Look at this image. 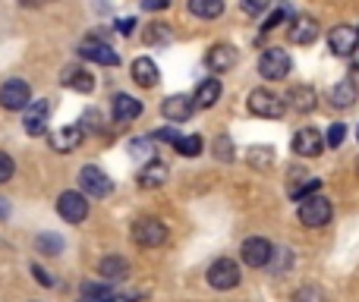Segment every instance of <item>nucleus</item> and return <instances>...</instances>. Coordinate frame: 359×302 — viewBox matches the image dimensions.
I'll return each mask as SVG.
<instances>
[{
    "label": "nucleus",
    "mask_w": 359,
    "mask_h": 302,
    "mask_svg": "<svg viewBox=\"0 0 359 302\" xmlns=\"http://www.w3.org/2000/svg\"><path fill=\"white\" fill-rule=\"evenodd\" d=\"M133 242H136L139 249L164 246V242H168V227H164V221H158V217H139V221L133 224Z\"/></svg>",
    "instance_id": "obj_1"
},
{
    "label": "nucleus",
    "mask_w": 359,
    "mask_h": 302,
    "mask_svg": "<svg viewBox=\"0 0 359 302\" xmlns=\"http://www.w3.org/2000/svg\"><path fill=\"white\" fill-rule=\"evenodd\" d=\"M331 214H334L331 202L325 195H318V192L299 202V224H303V227H312V230L325 227V224L331 221Z\"/></svg>",
    "instance_id": "obj_2"
},
{
    "label": "nucleus",
    "mask_w": 359,
    "mask_h": 302,
    "mask_svg": "<svg viewBox=\"0 0 359 302\" xmlns=\"http://www.w3.org/2000/svg\"><path fill=\"white\" fill-rule=\"evenodd\" d=\"M0 107L4 111H29L32 107V88L25 79H6L0 85Z\"/></svg>",
    "instance_id": "obj_3"
},
{
    "label": "nucleus",
    "mask_w": 359,
    "mask_h": 302,
    "mask_svg": "<svg viewBox=\"0 0 359 302\" xmlns=\"http://www.w3.org/2000/svg\"><path fill=\"white\" fill-rule=\"evenodd\" d=\"M290 67H293L290 54H287L284 48H268V50H262V57H259V73L271 82L287 79V76H290Z\"/></svg>",
    "instance_id": "obj_4"
},
{
    "label": "nucleus",
    "mask_w": 359,
    "mask_h": 302,
    "mask_svg": "<svg viewBox=\"0 0 359 302\" xmlns=\"http://www.w3.org/2000/svg\"><path fill=\"white\" fill-rule=\"evenodd\" d=\"M249 114H255V117H265V120H278L284 117V98H278L274 92H268V88H255L252 95H249Z\"/></svg>",
    "instance_id": "obj_5"
},
{
    "label": "nucleus",
    "mask_w": 359,
    "mask_h": 302,
    "mask_svg": "<svg viewBox=\"0 0 359 302\" xmlns=\"http://www.w3.org/2000/svg\"><path fill=\"white\" fill-rule=\"evenodd\" d=\"M57 214H60L67 224H82L88 217V198H86V192L67 189L60 198H57Z\"/></svg>",
    "instance_id": "obj_6"
},
{
    "label": "nucleus",
    "mask_w": 359,
    "mask_h": 302,
    "mask_svg": "<svg viewBox=\"0 0 359 302\" xmlns=\"http://www.w3.org/2000/svg\"><path fill=\"white\" fill-rule=\"evenodd\" d=\"M79 186H82V192L92 195V198H104V195H111V189H114L111 177H107L101 167H95V164H86L79 170Z\"/></svg>",
    "instance_id": "obj_7"
},
{
    "label": "nucleus",
    "mask_w": 359,
    "mask_h": 302,
    "mask_svg": "<svg viewBox=\"0 0 359 302\" xmlns=\"http://www.w3.org/2000/svg\"><path fill=\"white\" fill-rule=\"evenodd\" d=\"M240 265L230 259H217L211 261L208 268V284L215 287V290H233V287H240Z\"/></svg>",
    "instance_id": "obj_8"
},
{
    "label": "nucleus",
    "mask_w": 359,
    "mask_h": 302,
    "mask_svg": "<svg viewBox=\"0 0 359 302\" xmlns=\"http://www.w3.org/2000/svg\"><path fill=\"white\" fill-rule=\"evenodd\" d=\"M274 252H278V249H274L268 240H262V236H249V240L243 242V249H240L246 268H268L271 265V259H274Z\"/></svg>",
    "instance_id": "obj_9"
},
{
    "label": "nucleus",
    "mask_w": 359,
    "mask_h": 302,
    "mask_svg": "<svg viewBox=\"0 0 359 302\" xmlns=\"http://www.w3.org/2000/svg\"><path fill=\"white\" fill-rule=\"evenodd\" d=\"M328 48H331V54H337V57H353L359 48V32L353 25H334L328 35Z\"/></svg>",
    "instance_id": "obj_10"
},
{
    "label": "nucleus",
    "mask_w": 359,
    "mask_h": 302,
    "mask_svg": "<svg viewBox=\"0 0 359 302\" xmlns=\"http://www.w3.org/2000/svg\"><path fill=\"white\" fill-rule=\"evenodd\" d=\"M236 60H240V50H236L233 44H215V48L205 54V67H208L211 73H227V69L236 67Z\"/></svg>",
    "instance_id": "obj_11"
},
{
    "label": "nucleus",
    "mask_w": 359,
    "mask_h": 302,
    "mask_svg": "<svg viewBox=\"0 0 359 302\" xmlns=\"http://www.w3.org/2000/svg\"><path fill=\"white\" fill-rule=\"evenodd\" d=\"M192 111H196V98H189V95H168L161 104V114L170 123H186L192 117Z\"/></svg>",
    "instance_id": "obj_12"
},
{
    "label": "nucleus",
    "mask_w": 359,
    "mask_h": 302,
    "mask_svg": "<svg viewBox=\"0 0 359 302\" xmlns=\"http://www.w3.org/2000/svg\"><path fill=\"white\" fill-rule=\"evenodd\" d=\"M325 139L318 130H312V126H306V130H299L297 136H293V151L299 154V158H318V154L325 151Z\"/></svg>",
    "instance_id": "obj_13"
},
{
    "label": "nucleus",
    "mask_w": 359,
    "mask_h": 302,
    "mask_svg": "<svg viewBox=\"0 0 359 302\" xmlns=\"http://www.w3.org/2000/svg\"><path fill=\"white\" fill-rule=\"evenodd\" d=\"M48 117H50V101H35V104L25 111V117H22L25 132H29L32 139L44 136V132H48Z\"/></svg>",
    "instance_id": "obj_14"
},
{
    "label": "nucleus",
    "mask_w": 359,
    "mask_h": 302,
    "mask_svg": "<svg viewBox=\"0 0 359 302\" xmlns=\"http://www.w3.org/2000/svg\"><path fill=\"white\" fill-rule=\"evenodd\" d=\"M79 57L101 63V67H120V54L104 41H82L79 44Z\"/></svg>",
    "instance_id": "obj_15"
},
{
    "label": "nucleus",
    "mask_w": 359,
    "mask_h": 302,
    "mask_svg": "<svg viewBox=\"0 0 359 302\" xmlns=\"http://www.w3.org/2000/svg\"><path fill=\"white\" fill-rule=\"evenodd\" d=\"M60 85L73 88V92H95V76L82 67H67L60 73Z\"/></svg>",
    "instance_id": "obj_16"
},
{
    "label": "nucleus",
    "mask_w": 359,
    "mask_h": 302,
    "mask_svg": "<svg viewBox=\"0 0 359 302\" xmlns=\"http://www.w3.org/2000/svg\"><path fill=\"white\" fill-rule=\"evenodd\" d=\"M82 136H86V132H82L79 123L76 126H60V130L50 132V149L54 151H73L76 145L82 142Z\"/></svg>",
    "instance_id": "obj_17"
},
{
    "label": "nucleus",
    "mask_w": 359,
    "mask_h": 302,
    "mask_svg": "<svg viewBox=\"0 0 359 302\" xmlns=\"http://www.w3.org/2000/svg\"><path fill=\"white\" fill-rule=\"evenodd\" d=\"M170 177L168 164H161V160H149V164L139 170V186L142 189H158V186H164Z\"/></svg>",
    "instance_id": "obj_18"
},
{
    "label": "nucleus",
    "mask_w": 359,
    "mask_h": 302,
    "mask_svg": "<svg viewBox=\"0 0 359 302\" xmlns=\"http://www.w3.org/2000/svg\"><path fill=\"white\" fill-rule=\"evenodd\" d=\"M318 38V22L312 16H297L290 22V41L293 44H312Z\"/></svg>",
    "instance_id": "obj_19"
},
{
    "label": "nucleus",
    "mask_w": 359,
    "mask_h": 302,
    "mask_svg": "<svg viewBox=\"0 0 359 302\" xmlns=\"http://www.w3.org/2000/svg\"><path fill=\"white\" fill-rule=\"evenodd\" d=\"M142 114V101H136L133 95H114V120L117 123H130Z\"/></svg>",
    "instance_id": "obj_20"
},
{
    "label": "nucleus",
    "mask_w": 359,
    "mask_h": 302,
    "mask_svg": "<svg viewBox=\"0 0 359 302\" xmlns=\"http://www.w3.org/2000/svg\"><path fill=\"white\" fill-rule=\"evenodd\" d=\"M126 274H130V261L120 259V255H107V259H101L98 265V277L107 280V284H114V280H123Z\"/></svg>",
    "instance_id": "obj_21"
},
{
    "label": "nucleus",
    "mask_w": 359,
    "mask_h": 302,
    "mask_svg": "<svg viewBox=\"0 0 359 302\" xmlns=\"http://www.w3.org/2000/svg\"><path fill=\"white\" fill-rule=\"evenodd\" d=\"M221 79H205V82H198V88H196V107H202V111H208V107H215L217 101H221Z\"/></svg>",
    "instance_id": "obj_22"
},
{
    "label": "nucleus",
    "mask_w": 359,
    "mask_h": 302,
    "mask_svg": "<svg viewBox=\"0 0 359 302\" xmlns=\"http://www.w3.org/2000/svg\"><path fill=\"white\" fill-rule=\"evenodd\" d=\"M356 98H359V92H356V82H353V79H341V82H337V85L328 92V101H331L334 107H341V111H344V107H353Z\"/></svg>",
    "instance_id": "obj_23"
},
{
    "label": "nucleus",
    "mask_w": 359,
    "mask_h": 302,
    "mask_svg": "<svg viewBox=\"0 0 359 302\" xmlns=\"http://www.w3.org/2000/svg\"><path fill=\"white\" fill-rule=\"evenodd\" d=\"M133 79H136V85H142V88H155L158 85V67H155V60H149V57H139L136 63H133Z\"/></svg>",
    "instance_id": "obj_24"
},
{
    "label": "nucleus",
    "mask_w": 359,
    "mask_h": 302,
    "mask_svg": "<svg viewBox=\"0 0 359 302\" xmlns=\"http://www.w3.org/2000/svg\"><path fill=\"white\" fill-rule=\"evenodd\" d=\"M287 101H290L299 114H306V111H312V107H316V92H312L309 85H293L290 95H287Z\"/></svg>",
    "instance_id": "obj_25"
},
{
    "label": "nucleus",
    "mask_w": 359,
    "mask_h": 302,
    "mask_svg": "<svg viewBox=\"0 0 359 302\" xmlns=\"http://www.w3.org/2000/svg\"><path fill=\"white\" fill-rule=\"evenodd\" d=\"M189 13L198 19H217L224 13V0H189Z\"/></svg>",
    "instance_id": "obj_26"
},
{
    "label": "nucleus",
    "mask_w": 359,
    "mask_h": 302,
    "mask_svg": "<svg viewBox=\"0 0 359 302\" xmlns=\"http://www.w3.org/2000/svg\"><path fill=\"white\" fill-rule=\"evenodd\" d=\"M79 126H82V132H104V117H101L98 107H88V111L82 114Z\"/></svg>",
    "instance_id": "obj_27"
},
{
    "label": "nucleus",
    "mask_w": 359,
    "mask_h": 302,
    "mask_svg": "<svg viewBox=\"0 0 359 302\" xmlns=\"http://www.w3.org/2000/svg\"><path fill=\"white\" fill-rule=\"evenodd\" d=\"M35 246L41 249L44 255H60L63 252V240H60V236H54V233H41L35 240Z\"/></svg>",
    "instance_id": "obj_28"
},
{
    "label": "nucleus",
    "mask_w": 359,
    "mask_h": 302,
    "mask_svg": "<svg viewBox=\"0 0 359 302\" xmlns=\"http://www.w3.org/2000/svg\"><path fill=\"white\" fill-rule=\"evenodd\" d=\"M145 41L149 44H170V29L164 22H151L145 29Z\"/></svg>",
    "instance_id": "obj_29"
},
{
    "label": "nucleus",
    "mask_w": 359,
    "mask_h": 302,
    "mask_svg": "<svg viewBox=\"0 0 359 302\" xmlns=\"http://www.w3.org/2000/svg\"><path fill=\"white\" fill-rule=\"evenodd\" d=\"M177 151L183 154V158H198V154H202V136H183L177 142Z\"/></svg>",
    "instance_id": "obj_30"
},
{
    "label": "nucleus",
    "mask_w": 359,
    "mask_h": 302,
    "mask_svg": "<svg viewBox=\"0 0 359 302\" xmlns=\"http://www.w3.org/2000/svg\"><path fill=\"white\" fill-rule=\"evenodd\" d=\"M246 158L252 160L255 167H271L274 164V149H268V145H255V149H249Z\"/></svg>",
    "instance_id": "obj_31"
},
{
    "label": "nucleus",
    "mask_w": 359,
    "mask_h": 302,
    "mask_svg": "<svg viewBox=\"0 0 359 302\" xmlns=\"http://www.w3.org/2000/svg\"><path fill=\"white\" fill-rule=\"evenodd\" d=\"M293 302H325V293H322V287H299L293 293Z\"/></svg>",
    "instance_id": "obj_32"
},
{
    "label": "nucleus",
    "mask_w": 359,
    "mask_h": 302,
    "mask_svg": "<svg viewBox=\"0 0 359 302\" xmlns=\"http://www.w3.org/2000/svg\"><path fill=\"white\" fill-rule=\"evenodd\" d=\"M215 154H217V160H224V164H230V160H233V142H230V136H217Z\"/></svg>",
    "instance_id": "obj_33"
},
{
    "label": "nucleus",
    "mask_w": 359,
    "mask_h": 302,
    "mask_svg": "<svg viewBox=\"0 0 359 302\" xmlns=\"http://www.w3.org/2000/svg\"><path fill=\"white\" fill-rule=\"evenodd\" d=\"M344 139H347V126H344V123H331V130H328V136H325V142H328L331 149H341Z\"/></svg>",
    "instance_id": "obj_34"
},
{
    "label": "nucleus",
    "mask_w": 359,
    "mask_h": 302,
    "mask_svg": "<svg viewBox=\"0 0 359 302\" xmlns=\"http://www.w3.org/2000/svg\"><path fill=\"white\" fill-rule=\"evenodd\" d=\"M268 6H271V0H240V10L246 13V16H259Z\"/></svg>",
    "instance_id": "obj_35"
},
{
    "label": "nucleus",
    "mask_w": 359,
    "mask_h": 302,
    "mask_svg": "<svg viewBox=\"0 0 359 302\" xmlns=\"http://www.w3.org/2000/svg\"><path fill=\"white\" fill-rule=\"evenodd\" d=\"M13 173H16V164H13V158H10V154H4V151H0V186H4V183H10V179H13Z\"/></svg>",
    "instance_id": "obj_36"
},
{
    "label": "nucleus",
    "mask_w": 359,
    "mask_h": 302,
    "mask_svg": "<svg viewBox=\"0 0 359 302\" xmlns=\"http://www.w3.org/2000/svg\"><path fill=\"white\" fill-rule=\"evenodd\" d=\"M149 149H151V139H133V142H130L133 158H142V154H149Z\"/></svg>",
    "instance_id": "obj_37"
},
{
    "label": "nucleus",
    "mask_w": 359,
    "mask_h": 302,
    "mask_svg": "<svg viewBox=\"0 0 359 302\" xmlns=\"http://www.w3.org/2000/svg\"><path fill=\"white\" fill-rule=\"evenodd\" d=\"M155 139H161V142H180V139H183V136H180V132L174 130V126H170V130H161V132H155Z\"/></svg>",
    "instance_id": "obj_38"
},
{
    "label": "nucleus",
    "mask_w": 359,
    "mask_h": 302,
    "mask_svg": "<svg viewBox=\"0 0 359 302\" xmlns=\"http://www.w3.org/2000/svg\"><path fill=\"white\" fill-rule=\"evenodd\" d=\"M170 6V0H142V10H168Z\"/></svg>",
    "instance_id": "obj_39"
},
{
    "label": "nucleus",
    "mask_w": 359,
    "mask_h": 302,
    "mask_svg": "<svg viewBox=\"0 0 359 302\" xmlns=\"http://www.w3.org/2000/svg\"><path fill=\"white\" fill-rule=\"evenodd\" d=\"M133 25H136V19H120L117 32H120V35H133Z\"/></svg>",
    "instance_id": "obj_40"
},
{
    "label": "nucleus",
    "mask_w": 359,
    "mask_h": 302,
    "mask_svg": "<svg viewBox=\"0 0 359 302\" xmlns=\"http://www.w3.org/2000/svg\"><path fill=\"white\" fill-rule=\"evenodd\" d=\"M32 271H35V280H38V284L54 287V280H50V274H48V271H41V268H32Z\"/></svg>",
    "instance_id": "obj_41"
},
{
    "label": "nucleus",
    "mask_w": 359,
    "mask_h": 302,
    "mask_svg": "<svg viewBox=\"0 0 359 302\" xmlns=\"http://www.w3.org/2000/svg\"><path fill=\"white\" fill-rule=\"evenodd\" d=\"M356 142H359V126H356Z\"/></svg>",
    "instance_id": "obj_42"
},
{
    "label": "nucleus",
    "mask_w": 359,
    "mask_h": 302,
    "mask_svg": "<svg viewBox=\"0 0 359 302\" xmlns=\"http://www.w3.org/2000/svg\"><path fill=\"white\" fill-rule=\"evenodd\" d=\"M356 32H359V29H356Z\"/></svg>",
    "instance_id": "obj_43"
}]
</instances>
